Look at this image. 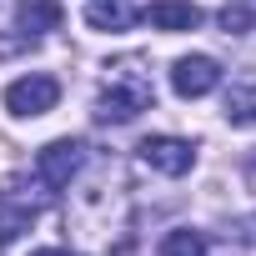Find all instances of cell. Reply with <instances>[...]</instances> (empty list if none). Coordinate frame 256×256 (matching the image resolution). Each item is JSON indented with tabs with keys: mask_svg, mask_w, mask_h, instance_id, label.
Instances as JSON below:
<instances>
[{
	"mask_svg": "<svg viewBox=\"0 0 256 256\" xmlns=\"http://www.w3.org/2000/svg\"><path fill=\"white\" fill-rule=\"evenodd\" d=\"M141 20V10L131 0H90L86 6V26L90 30H131Z\"/></svg>",
	"mask_w": 256,
	"mask_h": 256,
	"instance_id": "9c48e42d",
	"label": "cell"
},
{
	"mask_svg": "<svg viewBox=\"0 0 256 256\" xmlns=\"http://www.w3.org/2000/svg\"><path fill=\"white\" fill-rule=\"evenodd\" d=\"M80 161H86V141L60 136V141L40 146V156H36V176H40L46 191H60V186H70V176L80 171Z\"/></svg>",
	"mask_w": 256,
	"mask_h": 256,
	"instance_id": "277c9868",
	"label": "cell"
},
{
	"mask_svg": "<svg viewBox=\"0 0 256 256\" xmlns=\"http://www.w3.org/2000/svg\"><path fill=\"white\" fill-rule=\"evenodd\" d=\"M161 256H206V236L191 231V226H181V231H171L161 241Z\"/></svg>",
	"mask_w": 256,
	"mask_h": 256,
	"instance_id": "8fae6325",
	"label": "cell"
},
{
	"mask_svg": "<svg viewBox=\"0 0 256 256\" xmlns=\"http://www.w3.org/2000/svg\"><path fill=\"white\" fill-rule=\"evenodd\" d=\"M251 6H246V0H226V6H221V30L226 36H246L251 30Z\"/></svg>",
	"mask_w": 256,
	"mask_h": 256,
	"instance_id": "7c38bea8",
	"label": "cell"
},
{
	"mask_svg": "<svg viewBox=\"0 0 256 256\" xmlns=\"http://www.w3.org/2000/svg\"><path fill=\"white\" fill-rule=\"evenodd\" d=\"M151 106H156V86H151V70H146L141 56H120V60L106 66V90L96 96V120L126 126Z\"/></svg>",
	"mask_w": 256,
	"mask_h": 256,
	"instance_id": "6da1fadb",
	"label": "cell"
},
{
	"mask_svg": "<svg viewBox=\"0 0 256 256\" xmlns=\"http://www.w3.org/2000/svg\"><path fill=\"white\" fill-rule=\"evenodd\" d=\"M30 256H70V251H60V246H46V251H30Z\"/></svg>",
	"mask_w": 256,
	"mask_h": 256,
	"instance_id": "5bb4252c",
	"label": "cell"
},
{
	"mask_svg": "<svg viewBox=\"0 0 256 256\" xmlns=\"http://www.w3.org/2000/svg\"><path fill=\"white\" fill-rule=\"evenodd\" d=\"M136 151H141V161H146L151 171H161V176H186V171L196 166V146L181 141V136H146Z\"/></svg>",
	"mask_w": 256,
	"mask_h": 256,
	"instance_id": "8992f818",
	"label": "cell"
},
{
	"mask_svg": "<svg viewBox=\"0 0 256 256\" xmlns=\"http://www.w3.org/2000/svg\"><path fill=\"white\" fill-rule=\"evenodd\" d=\"M221 86V66L211 60V56H181L176 66H171V90L181 96V100H201V96H211Z\"/></svg>",
	"mask_w": 256,
	"mask_h": 256,
	"instance_id": "5b68a950",
	"label": "cell"
},
{
	"mask_svg": "<svg viewBox=\"0 0 256 256\" xmlns=\"http://www.w3.org/2000/svg\"><path fill=\"white\" fill-rule=\"evenodd\" d=\"M141 16L151 20V30H166V36L196 30V26L206 20V16H201V6H191V0H156V6H146Z\"/></svg>",
	"mask_w": 256,
	"mask_h": 256,
	"instance_id": "52a82bcc",
	"label": "cell"
},
{
	"mask_svg": "<svg viewBox=\"0 0 256 256\" xmlns=\"http://www.w3.org/2000/svg\"><path fill=\"white\" fill-rule=\"evenodd\" d=\"M36 186L26 176H6L0 181V246L16 241L20 231H30V221L40 216V196H30Z\"/></svg>",
	"mask_w": 256,
	"mask_h": 256,
	"instance_id": "7a4b0ae2",
	"label": "cell"
},
{
	"mask_svg": "<svg viewBox=\"0 0 256 256\" xmlns=\"http://www.w3.org/2000/svg\"><path fill=\"white\" fill-rule=\"evenodd\" d=\"M56 100H60V80L46 76V70L20 76V80L6 86V110L10 116H46V110H56Z\"/></svg>",
	"mask_w": 256,
	"mask_h": 256,
	"instance_id": "3957f363",
	"label": "cell"
},
{
	"mask_svg": "<svg viewBox=\"0 0 256 256\" xmlns=\"http://www.w3.org/2000/svg\"><path fill=\"white\" fill-rule=\"evenodd\" d=\"M226 120L231 126H251L256 120V76H236L226 90Z\"/></svg>",
	"mask_w": 256,
	"mask_h": 256,
	"instance_id": "30bf717a",
	"label": "cell"
},
{
	"mask_svg": "<svg viewBox=\"0 0 256 256\" xmlns=\"http://www.w3.org/2000/svg\"><path fill=\"white\" fill-rule=\"evenodd\" d=\"M60 20H66V6H60V0H20V6H16V30L30 36V40L60 30Z\"/></svg>",
	"mask_w": 256,
	"mask_h": 256,
	"instance_id": "ba28073f",
	"label": "cell"
},
{
	"mask_svg": "<svg viewBox=\"0 0 256 256\" xmlns=\"http://www.w3.org/2000/svg\"><path fill=\"white\" fill-rule=\"evenodd\" d=\"M236 231H241V236H246V241H251V246H256V211H251V216H246V221H241V226H236Z\"/></svg>",
	"mask_w": 256,
	"mask_h": 256,
	"instance_id": "4fadbf2b",
	"label": "cell"
}]
</instances>
